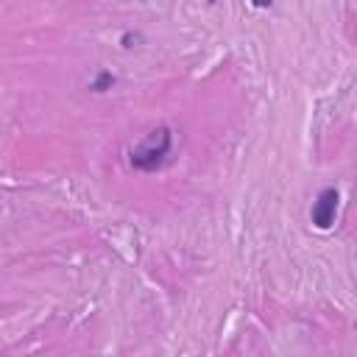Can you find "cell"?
<instances>
[{"label":"cell","mask_w":357,"mask_h":357,"mask_svg":"<svg viewBox=\"0 0 357 357\" xmlns=\"http://www.w3.org/2000/svg\"><path fill=\"white\" fill-rule=\"evenodd\" d=\"M114 84H117V78H114L109 70H98V73L92 75V81H89V89L100 95V92H109Z\"/></svg>","instance_id":"obj_3"},{"label":"cell","mask_w":357,"mask_h":357,"mask_svg":"<svg viewBox=\"0 0 357 357\" xmlns=\"http://www.w3.org/2000/svg\"><path fill=\"white\" fill-rule=\"evenodd\" d=\"M337 206H340V192L335 187H324L315 201H312V209H310V220L315 229L321 231H329L335 226V218H337Z\"/></svg>","instance_id":"obj_2"},{"label":"cell","mask_w":357,"mask_h":357,"mask_svg":"<svg viewBox=\"0 0 357 357\" xmlns=\"http://www.w3.org/2000/svg\"><path fill=\"white\" fill-rule=\"evenodd\" d=\"M170 151H173V131H170L167 126H159V128H153L139 145L131 148L128 162H131V167L139 170V173H153V170H159V167L167 162Z\"/></svg>","instance_id":"obj_1"},{"label":"cell","mask_w":357,"mask_h":357,"mask_svg":"<svg viewBox=\"0 0 357 357\" xmlns=\"http://www.w3.org/2000/svg\"><path fill=\"white\" fill-rule=\"evenodd\" d=\"M206 3H215V0H206Z\"/></svg>","instance_id":"obj_6"},{"label":"cell","mask_w":357,"mask_h":357,"mask_svg":"<svg viewBox=\"0 0 357 357\" xmlns=\"http://www.w3.org/2000/svg\"><path fill=\"white\" fill-rule=\"evenodd\" d=\"M137 42H139V33H131V31H128V33H123V39H120V45H123V47H134Z\"/></svg>","instance_id":"obj_4"},{"label":"cell","mask_w":357,"mask_h":357,"mask_svg":"<svg viewBox=\"0 0 357 357\" xmlns=\"http://www.w3.org/2000/svg\"><path fill=\"white\" fill-rule=\"evenodd\" d=\"M271 3H273V0H251V6H254V8H268Z\"/></svg>","instance_id":"obj_5"}]
</instances>
